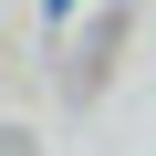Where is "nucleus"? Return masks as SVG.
Here are the masks:
<instances>
[{
  "instance_id": "obj_1",
  "label": "nucleus",
  "mask_w": 156,
  "mask_h": 156,
  "mask_svg": "<svg viewBox=\"0 0 156 156\" xmlns=\"http://www.w3.org/2000/svg\"><path fill=\"white\" fill-rule=\"evenodd\" d=\"M52 11H73V0H52Z\"/></svg>"
}]
</instances>
